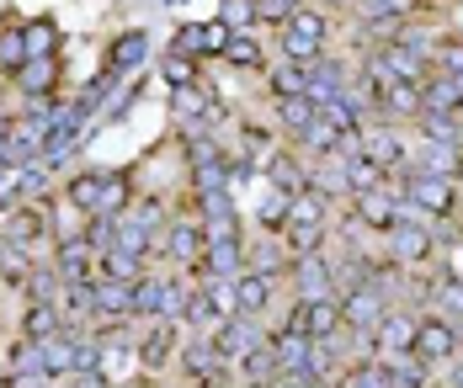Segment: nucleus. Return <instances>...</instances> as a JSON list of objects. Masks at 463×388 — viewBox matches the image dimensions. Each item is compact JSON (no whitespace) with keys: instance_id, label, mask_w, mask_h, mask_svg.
I'll return each instance as SVG.
<instances>
[{"instance_id":"f257e3e1","label":"nucleus","mask_w":463,"mask_h":388,"mask_svg":"<svg viewBox=\"0 0 463 388\" xmlns=\"http://www.w3.org/2000/svg\"><path fill=\"white\" fill-rule=\"evenodd\" d=\"M64 197H70L86 218H118V213L134 208V181L118 176V171H80V176H70Z\"/></svg>"},{"instance_id":"f03ea898","label":"nucleus","mask_w":463,"mask_h":388,"mask_svg":"<svg viewBox=\"0 0 463 388\" xmlns=\"http://www.w3.org/2000/svg\"><path fill=\"white\" fill-rule=\"evenodd\" d=\"M330 43V16L315 11V5H298L288 22H278V59H293V64H315Z\"/></svg>"},{"instance_id":"7ed1b4c3","label":"nucleus","mask_w":463,"mask_h":388,"mask_svg":"<svg viewBox=\"0 0 463 388\" xmlns=\"http://www.w3.org/2000/svg\"><path fill=\"white\" fill-rule=\"evenodd\" d=\"M176 367H182L197 388H230V378H234V362L219 351V346H213V336H208V330H197L192 340H182Z\"/></svg>"},{"instance_id":"20e7f679","label":"nucleus","mask_w":463,"mask_h":388,"mask_svg":"<svg viewBox=\"0 0 463 388\" xmlns=\"http://www.w3.org/2000/svg\"><path fill=\"white\" fill-rule=\"evenodd\" d=\"M352 149H357L363 160H373V165H378L383 176H389V171H405V165H411V144H405L400 123H383V117L363 123V128H357V139H352Z\"/></svg>"},{"instance_id":"39448f33","label":"nucleus","mask_w":463,"mask_h":388,"mask_svg":"<svg viewBox=\"0 0 463 388\" xmlns=\"http://www.w3.org/2000/svg\"><path fill=\"white\" fill-rule=\"evenodd\" d=\"M383 255H389L400 272H420V266H431V261H437V235H431V224H420V218H400V224L383 235Z\"/></svg>"},{"instance_id":"423d86ee","label":"nucleus","mask_w":463,"mask_h":388,"mask_svg":"<svg viewBox=\"0 0 463 388\" xmlns=\"http://www.w3.org/2000/svg\"><path fill=\"white\" fill-rule=\"evenodd\" d=\"M182 298H186V288L176 277L139 272L134 277V319H176L182 325Z\"/></svg>"},{"instance_id":"0eeeda50","label":"nucleus","mask_w":463,"mask_h":388,"mask_svg":"<svg viewBox=\"0 0 463 388\" xmlns=\"http://www.w3.org/2000/svg\"><path fill=\"white\" fill-rule=\"evenodd\" d=\"M335 303H341V330H352V336H373V325H378L383 309H389V292L373 288V282H357V288L335 292Z\"/></svg>"},{"instance_id":"6e6552de","label":"nucleus","mask_w":463,"mask_h":388,"mask_svg":"<svg viewBox=\"0 0 463 388\" xmlns=\"http://www.w3.org/2000/svg\"><path fill=\"white\" fill-rule=\"evenodd\" d=\"M458 351H463V330L448 319V314H420V325H416V356L420 362L448 367Z\"/></svg>"},{"instance_id":"1a4fd4ad","label":"nucleus","mask_w":463,"mask_h":388,"mask_svg":"<svg viewBox=\"0 0 463 388\" xmlns=\"http://www.w3.org/2000/svg\"><path fill=\"white\" fill-rule=\"evenodd\" d=\"M176 351H182V325H176V319H149V330L134 340V362H139L149 378L165 373V367L176 362Z\"/></svg>"},{"instance_id":"9d476101","label":"nucleus","mask_w":463,"mask_h":388,"mask_svg":"<svg viewBox=\"0 0 463 388\" xmlns=\"http://www.w3.org/2000/svg\"><path fill=\"white\" fill-rule=\"evenodd\" d=\"M288 330H304L309 340H335L341 336V303H335V292L330 298H293Z\"/></svg>"},{"instance_id":"9b49d317","label":"nucleus","mask_w":463,"mask_h":388,"mask_svg":"<svg viewBox=\"0 0 463 388\" xmlns=\"http://www.w3.org/2000/svg\"><path fill=\"white\" fill-rule=\"evenodd\" d=\"M416 325L420 314L416 309H383V319L373 325V356H405V351H416Z\"/></svg>"},{"instance_id":"f8f14e48","label":"nucleus","mask_w":463,"mask_h":388,"mask_svg":"<svg viewBox=\"0 0 463 388\" xmlns=\"http://www.w3.org/2000/svg\"><path fill=\"white\" fill-rule=\"evenodd\" d=\"M352 218L373 229V235H389L394 224H400V187L389 181V187H373V192H357L352 197Z\"/></svg>"},{"instance_id":"ddd939ff","label":"nucleus","mask_w":463,"mask_h":388,"mask_svg":"<svg viewBox=\"0 0 463 388\" xmlns=\"http://www.w3.org/2000/svg\"><path fill=\"white\" fill-rule=\"evenodd\" d=\"M288 282H293V298H330V292H335L330 255H325V250L293 255V266H288Z\"/></svg>"},{"instance_id":"4468645a","label":"nucleus","mask_w":463,"mask_h":388,"mask_svg":"<svg viewBox=\"0 0 463 388\" xmlns=\"http://www.w3.org/2000/svg\"><path fill=\"white\" fill-rule=\"evenodd\" d=\"M261 171H267L272 192H282V197H298L309 181H315V165H309L298 149H272V154L261 160Z\"/></svg>"},{"instance_id":"2eb2a0df","label":"nucleus","mask_w":463,"mask_h":388,"mask_svg":"<svg viewBox=\"0 0 463 388\" xmlns=\"http://www.w3.org/2000/svg\"><path fill=\"white\" fill-rule=\"evenodd\" d=\"M208 336H213V346H219L230 362H240V356H245V351H256V346H267L261 319H250V314H224Z\"/></svg>"},{"instance_id":"dca6fc26","label":"nucleus","mask_w":463,"mask_h":388,"mask_svg":"<svg viewBox=\"0 0 463 388\" xmlns=\"http://www.w3.org/2000/svg\"><path fill=\"white\" fill-rule=\"evenodd\" d=\"M203 245H208V229L197 224V218H171V229H165V240L155 245L160 255H171L176 266L186 272H197V261H203Z\"/></svg>"},{"instance_id":"f3484780","label":"nucleus","mask_w":463,"mask_h":388,"mask_svg":"<svg viewBox=\"0 0 463 388\" xmlns=\"http://www.w3.org/2000/svg\"><path fill=\"white\" fill-rule=\"evenodd\" d=\"M203 277H240L245 272V235H208L203 245V261H197Z\"/></svg>"},{"instance_id":"a211bd4d","label":"nucleus","mask_w":463,"mask_h":388,"mask_svg":"<svg viewBox=\"0 0 463 388\" xmlns=\"http://www.w3.org/2000/svg\"><path fill=\"white\" fill-rule=\"evenodd\" d=\"M171 117L182 123V128H208L213 117H219V97L197 80V86H176L171 91Z\"/></svg>"},{"instance_id":"6ab92c4d","label":"nucleus","mask_w":463,"mask_h":388,"mask_svg":"<svg viewBox=\"0 0 463 388\" xmlns=\"http://www.w3.org/2000/svg\"><path fill=\"white\" fill-rule=\"evenodd\" d=\"M224 38H230L224 22H186L182 32H176V43H171V53H186V59H219V53H224Z\"/></svg>"},{"instance_id":"aec40b11","label":"nucleus","mask_w":463,"mask_h":388,"mask_svg":"<svg viewBox=\"0 0 463 388\" xmlns=\"http://www.w3.org/2000/svg\"><path fill=\"white\" fill-rule=\"evenodd\" d=\"M48 266L59 272V282H64V288H75V282H96V250L86 240L53 245V261H48Z\"/></svg>"},{"instance_id":"412c9836","label":"nucleus","mask_w":463,"mask_h":388,"mask_svg":"<svg viewBox=\"0 0 463 388\" xmlns=\"http://www.w3.org/2000/svg\"><path fill=\"white\" fill-rule=\"evenodd\" d=\"M234 288V314H250V319H267V309H272V292H278V282L272 277H261V272H240V277H230Z\"/></svg>"},{"instance_id":"4be33fe9","label":"nucleus","mask_w":463,"mask_h":388,"mask_svg":"<svg viewBox=\"0 0 463 388\" xmlns=\"http://www.w3.org/2000/svg\"><path fill=\"white\" fill-rule=\"evenodd\" d=\"M75 336H80V325H64V330L38 340V356H43L48 378H70L75 373Z\"/></svg>"},{"instance_id":"5701e85b","label":"nucleus","mask_w":463,"mask_h":388,"mask_svg":"<svg viewBox=\"0 0 463 388\" xmlns=\"http://www.w3.org/2000/svg\"><path fill=\"white\" fill-rule=\"evenodd\" d=\"M267 346H272V362H278V373H304V362H309V351H315V340L304 336V330H272L267 336Z\"/></svg>"},{"instance_id":"b1692460","label":"nucleus","mask_w":463,"mask_h":388,"mask_svg":"<svg viewBox=\"0 0 463 388\" xmlns=\"http://www.w3.org/2000/svg\"><path fill=\"white\" fill-rule=\"evenodd\" d=\"M261 80H267V91H272V97H298V91L309 86V64H293V59H267Z\"/></svg>"},{"instance_id":"393cba45","label":"nucleus","mask_w":463,"mask_h":388,"mask_svg":"<svg viewBox=\"0 0 463 388\" xmlns=\"http://www.w3.org/2000/svg\"><path fill=\"white\" fill-rule=\"evenodd\" d=\"M224 64H234V69H267V49H261V38L256 32H234L230 27V38H224V53H219Z\"/></svg>"},{"instance_id":"a878e982","label":"nucleus","mask_w":463,"mask_h":388,"mask_svg":"<svg viewBox=\"0 0 463 388\" xmlns=\"http://www.w3.org/2000/svg\"><path fill=\"white\" fill-rule=\"evenodd\" d=\"M245 266H250V272H261V277H272V282H282V277H288V266H293V250H288V245H272V240L245 245Z\"/></svg>"},{"instance_id":"bb28decb","label":"nucleus","mask_w":463,"mask_h":388,"mask_svg":"<svg viewBox=\"0 0 463 388\" xmlns=\"http://www.w3.org/2000/svg\"><path fill=\"white\" fill-rule=\"evenodd\" d=\"M378 362L389 367L394 388H431V378H437V367H431V362H420L416 351H405V356H378Z\"/></svg>"},{"instance_id":"cd10ccee","label":"nucleus","mask_w":463,"mask_h":388,"mask_svg":"<svg viewBox=\"0 0 463 388\" xmlns=\"http://www.w3.org/2000/svg\"><path fill=\"white\" fill-rule=\"evenodd\" d=\"M335 388H394V378H389V367H383L378 356H357V362L341 367Z\"/></svg>"},{"instance_id":"c85d7f7f","label":"nucleus","mask_w":463,"mask_h":388,"mask_svg":"<svg viewBox=\"0 0 463 388\" xmlns=\"http://www.w3.org/2000/svg\"><path fill=\"white\" fill-rule=\"evenodd\" d=\"M272 112H278V128L293 139V134H304V128L315 123V112H320V106L298 91V97H272Z\"/></svg>"},{"instance_id":"c756f323","label":"nucleus","mask_w":463,"mask_h":388,"mask_svg":"<svg viewBox=\"0 0 463 388\" xmlns=\"http://www.w3.org/2000/svg\"><path fill=\"white\" fill-rule=\"evenodd\" d=\"M234 378L245 388H267L278 378V362H272V346H256V351H245L240 362H234Z\"/></svg>"},{"instance_id":"7c9ffc66","label":"nucleus","mask_w":463,"mask_h":388,"mask_svg":"<svg viewBox=\"0 0 463 388\" xmlns=\"http://www.w3.org/2000/svg\"><path fill=\"white\" fill-rule=\"evenodd\" d=\"M53 330H64V319H59V303H48V298H33L27 309H22V340H43Z\"/></svg>"},{"instance_id":"2f4dec72","label":"nucleus","mask_w":463,"mask_h":388,"mask_svg":"<svg viewBox=\"0 0 463 388\" xmlns=\"http://www.w3.org/2000/svg\"><path fill=\"white\" fill-rule=\"evenodd\" d=\"M11 80H16L33 101H48V86H53V59H27Z\"/></svg>"},{"instance_id":"473e14b6","label":"nucleus","mask_w":463,"mask_h":388,"mask_svg":"<svg viewBox=\"0 0 463 388\" xmlns=\"http://www.w3.org/2000/svg\"><path fill=\"white\" fill-rule=\"evenodd\" d=\"M431 69L463 86V38H442V43H431Z\"/></svg>"},{"instance_id":"72a5a7b5","label":"nucleus","mask_w":463,"mask_h":388,"mask_svg":"<svg viewBox=\"0 0 463 388\" xmlns=\"http://www.w3.org/2000/svg\"><path fill=\"white\" fill-rule=\"evenodd\" d=\"M160 75H165L171 91H176V86H197V59H186V53H165V59H160Z\"/></svg>"},{"instance_id":"f704fd0d","label":"nucleus","mask_w":463,"mask_h":388,"mask_svg":"<svg viewBox=\"0 0 463 388\" xmlns=\"http://www.w3.org/2000/svg\"><path fill=\"white\" fill-rule=\"evenodd\" d=\"M22 49H27V59H53V27L48 22L22 27Z\"/></svg>"},{"instance_id":"c9c22d12","label":"nucleus","mask_w":463,"mask_h":388,"mask_svg":"<svg viewBox=\"0 0 463 388\" xmlns=\"http://www.w3.org/2000/svg\"><path fill=\"white\" fill-rule=\"evenodd\" d=\"M86 245H91L96 255H107L118 245V218H86Z\"/></svg>"},{"instance_id":"e433bc0d","label":"nucleus","mask_w":463,"mask_h":388,"mask_svg":"<svg viewBox=\"0 0 463 388\" xmlns=\"http://www.w3.org/2000/svg\"><path fill=\"white\" fill-rule=\"evenodd\" d=\"M139 59H144V32H128V38L112 43V69H134Z\"/></svg>"},{"instance_id":"4c0bfd02","label":"nucleus","mask_w":463,"mask_h":388,"mask_svg":"<svg viewBox=\"0 0 463 388\" xmlns=\"http://www.w3.org/2000/svg\"><path fill=\"white\" fill-rule=\"evenodd\" d=\"M293 11H298V0H250V16H256V22H272V27L288 22Z\"/></svg>"},{"instance_id":"58836bf2","label":"nucleus","mask_w":463,"mask_h":388,"mask_svg":"<svg viewBox=\"0 0 463 388\" xmlns=\"http://www.w3.org/2000/svg\"><path fill=\"white\" fill-rule=\"evenodd\" d=\"M27 64V49H22V32H5L0 38V75H16Z\"/></svg>"},{"instance_id":"ea45409f","label":"nucleus","mask_w":463,"mask_h":388,"mask_svg":"<svg viewBox=\"0 0 463 388\" xmlns=\"http://www.w3.org/2000/svg\"><path fill=\"white\" fill-rule=\"evenodd\" d=\"M70 388H112V378L101 367H86V373H70Z\"/></svg>"},{"instance_id":"a19ab883","label":"nucleus","mask_w":463,"mask_h":388,"mask_svg":"<svg viewBox=\"0 0 463 388\" xmlns=\"http://www.w3.org/2000/svg\"><path fill=\"white\" fill-rule=\"evenodd\" d=\"M448 388H463V351L448 362Z\"/></svg>"},{"instance_id":"79ce46f5","label":"nucleus","mask_w":463,"mask_h":388,"mask_svg":"<svg viewBox=\"0 0 463 388\" xmlns=\"http://www.w3.org/2000/svg\"><path fill=\"white\" fill-rule=\"evenodd\" d=\"M267 388H309V383H304L298 373H278V378H272V383H267Z\"/></svg>"},{"instance_id":"37998d69","label":"nucleus","mask_w":463,"mask_h":388,"mask_svg":"<svg viewBox=\"0 0 463 388\" xmlns=\"http://www.w3.org/2000/svg\"><path fill=\"white\" fill-rule=\"evenodd\" d=\"M112 388H155V378L144 373V378H123V383H112Z\"/></svg>"},{"instance_id":"c03bdc74","label":"nucleus","mask_w":463,"mask_h":388,"mask_svg":"<svg viewBox=\"0 0 463 388\" xmlns=\"http://www.w3.org/2000/svg\"><path fill=\"white\" fill-rule=\"evenodd\" d=\"M320 5H330V11H346V5H357V0H320Z\"/></svg>"},{"instance_id":"a18cd8bd","label":"nucleus","mask_w":463,"mask_h":388,"mask_svg":"<svg viewBox=\"0 0 463 388\" xmlns=\"http://www.w3.org/2000/svg\"><path fill=\"white\" fill-rule=\"evenodd\" d=\"M431 388H437V383H431ZM442 388H448V383H442Z\"/></svg>"}]
</instances>
